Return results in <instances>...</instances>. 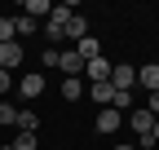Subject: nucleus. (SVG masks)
<instances>
[{
    "mask_svg": "<svg viewBox=\"0 0 159 150\" xmlns=\"http://www.w3.org/2000/svg\"><path fill=\"white\" fill-rule=\"evenodd\" d=\"M71 13H75L71 5H53L49 22H44V35H49V40H62V31H66V18H71Z\"/></svg>",
    "mask_w": 159,
    "mask_h": 150,
    "instance_id": "f257e3e1",
    "label": "nucleus"
},
{
    "mask_svg": "<svg viewBox=\"0 0 159 150\" xmlns=\"http://www.w3.org/2000/svg\"><path fill=\"white\" fill-rule=\"evenodd\" d=\"M0 150H13V146H0Z\"/></svg>",
    "mask_w": 159,
    "mask_h": 150,
    "instance_id": "5701e85b",
    "label": "nucleus"
},
{
    "mask_svg": "<svg viewBox=\"0 0 159 150\" xmlns=\"http://www.w3.org/2000/svg\"><path fill=\"white\" fill-rule=\"evenodd\" d=\"M75 53H80V58H84V62H93V58H102V44H97L93 35H84V40L75 44Z\"/></svg>",
    "mask_w": 159,
    "mask_h": 150,
    "instance_id": "9d476101",
    "label": "nucleus"
},
{
    "mask_svg": "<svg viewBox=\"0 0 159 150\" xmlns=\"http://www.w3.org/2000/svg\"><path fill=\"white\" fill-rule=\"evenodd\" d=\"M22 13H27L31 22H35L40 13H53V5H49V0H27V5H22Z\"/></svg>",
    "mask_w": 159,
    "mask_h": 150,
    "instance_id": "4468645a",
    "label": "nucleus"
},
{
    "mask_svg": "<svg viewBox=\"0 0 159 150\" xmlns=\"http://www.w3.org/2000/svg\"><path fill=\"white\" fill-rule=\"evenodd\" d=\"M137 88H146V93H159V62H146L142 71H137Z\"/></svg>",
    "mask_w": 159,
    "mask_h": 150,
    "instance_id": "39448f33",
    "label": "nucleus"
},
{
    "mask_svg": "<svg viewBox=\"0 0 159 150\" xmlns=\"http://www.w3.org/2000/svg\"><path fill=\"white\" fill-rule=\"evenodd\" d=\"M0 124H18V106L13 102H0Z\"/></svg>",
    "mask_w": 159,
    "mask_h": 150,
    "instance_id": "f3484780",
    "label": "nucleus"
},
{
    "mask_svg": "<svg viewBox=\"0 0 159 150\" xmlns=\"http://www.w3.org/2000/svg\"><path fill=\"white\" fill-rule=\"evenodd\" d=\"M9 146H13V150H35V146H40V137H35V133H18Z\"/></svg>",
    "mask_w": 159,
    "mask_h": 150,
    "instance_id": "dca6fc26",
    "label": "nucleus"
},
{
    "mask_svg": "<svg viewBox=\"0 0 159 150\" xmlns=\"http://www.w3.org/2000/svg\"><path fill=\"white\" fill-rule=\"evenodd\" d=\"M18 62H22V40H9V44H0V66L13 71Z\"/></svg>",
    "mask_w": 159,
    "mask_h": 150,
    "instance_id": "6e6552de",
    "label": "nucleus"
},
{
    "mask_svg": "<svg viewBox=\"0 0 159 150\" xmlns=\"http://www.w3.org/2000/svg\"><path fill=\"white\" fill-rule=\"evenodd\" d=\"M133 84H137V71H133L128 62H115V66H111V88H115V93H133Z\"/></svg>",
    "mask_w": 159,
    "mask_h": 150,
    "instance_id": "f03ea898",
    "label": "nucleus"
},
{
    "mask_svg": "<svg viewBox=\"0 0 159 150\" xmlns=\"http://www.w3.org/2000/svg\"><path fill=\"white\" fill-rule=\"evenodd\" d=\"M146 110H150L155 119H159V93H150V106H146Z\"/></svg>",
    "mask_w": 159,
    "mask_h": 150,
    "instance_id": "aec40b11",
    "label": "nucleus"
},
{
    "mask_svg": "<svg viewBox=\"0 0 159 150\" xmlns=\"http://www.w3.org/2000/svg\"><path fill=\"white\" fill-rule=\"evenodd\" d=\"M124 119L133 124V133H137V141H142V137H150V128H155V115H150L146 106H137V110H128Z\"/></svg>",
    "mask_w": 159,
    "mask_h": 150,
    "instance_id": "7ed1b4c3",
    "label": "nucleus"
},
{
    "mask_svg": "<svg viewBox=\"0 0 159 150\" xmlns=\"http://www.w3.org/2000/svg\"><path fill=\"white\" fill-rule=\"evenodd\" d=\"M35 31H40V22H31L27 13H18V18H13V35H22V40H31Z\"/></svg>",
    "mask_w": 159,
    "mask_h": 150,
    "instance_id": "f8f14e48",
    "label": "nucleus"
},
{
    "mask_svg": "<svg viewBox=\"0 0 159 150\" xmlns=\"http://www.w3.org/2000/svg\"><path fill=\"white\" fill-rule=\"evenodd\" d=\"M150 146L159 150V119H155V128H150Z\"/></svg>",
    "mask_w": 159,
    "mask_h": 150,
    "instance_id": "412c9836",
    "label": "nucleus"
},
{
    "mask_svg": "<svg viewBox=\"0 0 159 150\" xmlns=\"http://www.w3.org/2000/svg\"><path fill=\"white\" fill-rule=\"evenodd\" d=\"M62 35H66V40H75V44H80V40H84V35H89V18H84V13H71V18H66V31H62Z\"/></svg>",
    "mask_w": 159,
    "mask_h": 150,
    "instance_id": "0eeeda50",
    "label": "nucleus"
},
{
    "mask_svg": "<svg viewBox=\"0 0 159 150\" xmlns=\"http://www.w3.org/2000/svg\"><path fill=\"white\" fill-rule=\"evenodd\" d=\"M57 66L66 71V80H75V75H84V58H80L75 49H66V53H57Z\"/></svg>",
    "mask_w": 159,
    "mask_h": 150,
    "instance_id": "20e7f679",
    "label": "nucleus"
},
{
    "mask_svg": "<svg viewBox=\"0 0 159 150\" xmlns=\"http://www.w3.org/2000/svg\"><path fill=\"white\" fill-rule=\"evenodd\" d=\"M62 97H66V102H75V97H84V80H80V75H75V80H66V84H62Z\"/></svg>",
    "mask_w": 159,
    "mask_h": 150,
    "instance_id": "2eb2a0df",
    "label": "nucleus"
},
{
    "mask_svg": "<svg viewBox=\"0 0 159 150\" xmlns=\"http://www.w3.org/2000/svg\"><path fill=\"white\" fill-rule=\"evenodd\" d=\"M115 150H133V146H115Z\"/></svg>",
    "mask_w": 159,
    "mask_h": 150,
    "instance_id": "4be33fe9",
    "label": "nucleus"
},
{
    "mask_svg": "<svg viewBox=\"0 0 159 150\" xmlns=\"http://www.w3.org/2000/svg\"><path fill=\"white\" fill-rule=\"evenodd\" d=\"M9 40H18L13 35V18H0V44H9Z\"/></svg>",
    "mask_w": 159,
    "mask_h": 150,
    "instance_id": "a211bd4d",
    "label": "nucleus"
},
{
    "mask_svg": "<svg viewBox=\"0 0 159 150\" xmlns=\"http://www.w3.org/2000/svg\"><path fill=\"white\" fill-rule=\"evenodd\" d=\"M18 93H22V97H40V93H44V75L31 71L27 80H18Z\"/></svg>",
    "mask_w": 159,
    "mask_h": 150,
    "instance_id": "1a4fd4ad",
    "label": "nucleus"
},
{
    "mask_svg": "<svg viewBox=\"0 0 159 150\" xmlns=\"http://www.w3.org/2000/svg\"><path fill=\"white\" fill-rule=\"evenodd\" d=\"M119 124H124V115H119L115 106H102V110H97V133H115Z\"/></svg>",
    "mask_w": 159,
    "mask_h": 150,
    "instance_id": "423d86ee",
    "label": "nucleus"
},
{
    "mask_svg": "<svg viewBox=\"0 0 159 150\" xmlns=\"http://www.w3.org/2000/svg\"><path fill=\"white\" fill-rule=\"evenodd\" d=\"M13 88V71H5V66H0V93H9Z\"/></svg>",
    "mask_w": 159,
    "mask_h": 150,
    "instance_id": "6ab92c4d",
    "label": "nucleus"
},
{
    "mask_svg": "<svg viewBox=\"0 0 159 150\" xmlns=\"http://www.w3.org/2000/svg\"><path fill=\"white\" fill-rule=\"evenodd\" d=\"M89 93H93V102H97V106H111V97H115V88H111V84H89Z\"/></svg>",
    "mask_w": 159,
    "mask_h": 150,
    "instance_id": "ddd939ff",
    "label": "nucleus"
},
{
    "mask_svg": "<svg viewBox=\"0 0 159 150\" xmlns=\"http://www.w3.org/2000/svg\"><path fill=\"white\" fill-rule=\"evenodd\" d=\"M13 128H18V133H35V128H40V115L22 106V110H18V124H13Z\"/></svg>",
    "mask_w": 159,
    "mask_h": 150,
    "instance_id": "9b49d317",
    "label": "nucleus"
}]
</instances>
